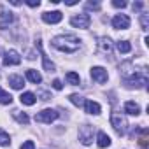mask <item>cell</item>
<instances>
[{
	"label": "cell",
	"instance_id": "6da1fadb",
	"mask_svg": "<svg viewBox=\"0 0 149 149\" xmlns=\"http://www.w3.org/2000/svg\"><path fill=\"white\" fill-rule=\"evenodd\" d=\"M53 46L61 53H76L81 47V40L76 35H58L53 39Z\"/></svg>",
	"mask_w": 149,
	"mask_h": 149
},
{
	"label": "cell",
	"instance_id": "7a4b0ae2",
	"mask_svg": "<svg viewBox=\"0 0 149 149\" xmlns=\"http://www.w3.org/2000/svg\"><path fill=\"white\" fill-rule=\"evenodd\" d=\"M125 83H126L130 88H144V86L147 84V72H146V68L135 70L128 79H125Z\"/></svg>",
	"mask_w": 149,
	"mask_h": 149
},
{
	"label": "cell",
	"instance_id": "3957f363",
	"mask_svg": "<svg viewBox=\"0 0 149 149\" xmlns=\"http://www.w3.org/2000/svg\"><path fill=\"white\" fill-rule=\"evenodd\" d=\"M111 125L114 126V130L119 133V135H125L126 133V130H128V121H126V118L123 116V114H119V112H112L111 114Z\"/></svg>",
	"mask_w": 149,
	"mask_h": 149
},
{
	"label": "cell",
	"instance_id": "277c9868",
	"mask_svg": "<svg viewBox=\"0 0 149 149\" xmlns=\"http://www.w3.org/2000/svg\"><path fill=\"white\" fill-rule=\"evenodd\" d=\"M93 135H95V128L91 125H83L79 128V140L84 144V146H90L93 142Z\"/></svg>",
	"mask_w": 149,
	"mask_h": 149
},
{
	"label": "cell",
	"instance_id": "5b68a950",
	"mask_svg": "<svg viewBox=\"0 0 149 149\" xmlns=\"http://www.w3.org/2000/svg\"><path fill=\"white\" fill-rule=\"evenodd\" d=\"M58 118V112L56 111H53V109H44V111H40V112H37L35 114V121H39V123H51V121H54Z\"/></svg>",
	"mask_w": 149,
	"mask_h": 149
},
{
	"label": "cell",
	"instance_id": "8992f818",
	"mask_svg": "<svg viewBox=\"0 0 149 149\" xmlns=\"http://www.w3.org/2000/svg\"><path fill=\"white\" fill-rule=\"evenodd\" d=\"M70 25L76 28H88L91 25V18H90V14H77L70 19Z\"/></svg>",
	"mask_w": 149,
	"mask_h": 149
},
{
	"label": "cell",
	"instance_id": "52a82bcc",
	"mask_svg": "<svg viewBox=\"0 0 149 149\" xmlns=\"http://www.w3.org/2000/svg\"><path fill=\"white\" fill-rule=\"evenodd\" d=\"M112 26L116 30H126V28H130V18L126 14H116L112 18Z\"/></svg>",
	"mask_w": 149,
	"mask_h": 149
},
{
	"label": "cell",
	"instance_id": "ba28073f",
	"mask_svg": "<svg viewBox=\"0 0 149 149\" xmlns=\"http://www.w3.org/2000/svg\"><path fill=\"white\" fill-rule=\"evenodd\" d=\"M91 77H93V81L104 84V83H107V77L109 76H107V70L104 67H93L91 68Z\"/></svg>",
	"mask_w": 149,
	"mask_h": 149
},
{
	"label": "cell",
	"instance_id": "9c48e42d",
	"mask_svg": "<svg viewBox=\"0 0 149 149\" xmlns=\"http://www.w3.org/2000/svg\"><path fill=\"white\" fill-rule=\"evenodd\" d=\"M19 63H21V56H19L18 51L11 49V51L6 53V56H4V65L6 67H9V65H19Z\"/></svg>",
	"mask_w": 149,
	"mask_h": 149
},
{
	"label": "cell",
	"instance_id": "30bf717a",
	"mask_svg": "<svg viewBox=\"0 0 149 149\" xmlns=\"http://www.w3.org/2000/svg\"><path fill=\"white\" fill-rule=\"evenodd\" d=\"M98 53L102 54H111L112 53V42L109 37H100L98 39Z\"/></svg>",
	"mask_w": 149,
	"mask_h": 149
},
{
	"label": "cell",
	"instance_id": "8fae6325",
	"mask_svg": "<svg viewBox=\"0 0 149 149\" xmlns=\"http://www.w3.org/2000/svg\"><path fill=\"white\" fill-rule=\"evenodd\" d=\"M61 18H63V14H61L60 11H53V13H44V14H42V19H44L46 23H49V25L60 23Z\"/></svg>",
	"mask_w": 149,
	"mask_h": 149
},
{
	"label": "cell",
	"instance_id": "7c38bea8",
	"mask_svg": "<svg viewBox=\"0 0 149 149\" xmlns=\"http://www.w3.org/2000/svg\"><path fill=\"white\" fill-rule=\"evenodd\" d=\"M37 49L40 51V56H42V63H44V68H46L47 72H54V63L47 60V56H46V53L42 51V42H40V40H37Z\"/></svg>",
	"mask_w": 149,
	"mask_h": 149
},
{
	"label": "cell",
	"instance_id": "4fadbf2b",
	"mask_svg": "<svg viewBox=\"0 0 149 149\" xmlns=\"http://www.w3.org/2000/svg\"><path fill=\"white\" fill-rule=\"evenodd\" d=\"M84 109H86V112L88 114H100V111H102V107H100V104H97V102H93V100H88V102H84Z\"/></svg>",
	"mask_w": 149,
	"mask_h": 149
},
{
	"label": "cell",
	"instance_id": "5bb4252c",
	"mask_svg": "<svg viewBox=\"0 0 149 149\" xmlns=\"http://www.w3.org/2000/svg\"><path fill=\"white\" fill-rule=\"evenodd\" d=\"M14 16L13 13H7V11H2V14H0V28H7L11 23H13Z\"/></svg>",
	"mask_w": 149,
	"mask_h": 149
},
{
	"label": "cell",
	"instance_id": "9a60e30c",
	"mask_svg": "<svg viewBox=\"0 0 149 149\" xmlns=\"http://www.w3.org/2000/svg\"><path fill=\"white\" fill-rule=\"evenodd\" d=\"M97 144H98V147H109L111 146V137L105 133V132H98V135H97Z\"/></svg>",
	"mask_w": 149,
	"mask_h": 149
},
{
	"label": "cell",
	"instance_id": "2e32d148",
	"mask_svg": "<svg viewBox=\"0 0 149 149\" xmlns=\"http://www.w3.org/2000/svg\"><path fill=\"white\" fill-rule=\"evenodd\" d=\"M9 84L14 88V90H21L23 86H25V79L21 77V76H9Z\"/></svg>",
	"mask_w": 149,
	"mask_h": 149
},
{
	"label": "cell",
	"instance_id": "e0dca14e",
	"mask_svg": "<svg viewBox=\"0 0 149 149\" xmlns=\"http://www.w3.org/2000/svg\"><path fill=\"white\" fill-rule=\"evenodd\" d=\"M125 112L126 114H132V116H139L140 114V107H139V104H135V102H126L125 104Z\"/></svg>",
	"mask_w": 149,
	"mask_h": 149
},
{
	"label": "cell",
	"instance_id": "ac0fdd59",
	"mask_svg": "<svg viewBox=\"0 0 149 149\" xmlns=\"http://www.w3.org/2000/svg\"><path fill=\"white\" fill-rule=\"evenodd\" d=\"M26 77H28V81H32L33 84H39V83L42 81V76H40L37 70H33V68H28V70H26Z\"/></svg>",
	"mask_w": 149,
	"mask_h": 149
},
{
	"label": "cell",
	"instance_id": "d6986e66",
	"mask_svg": "<svg viewBox=\"0 0 149 149\" xmlns=\"http://www.w3.org/2000/svg\"><path fill=\"white\" fill-rule=\"evenodd\" d=\"M19 100H21V104H25V105H33V104L37 102V98H35V95H33V93H30V91H26V93H23V95L19 97Z\"/></svg>",
	"mask_w": 149,
	"mask_h": 149
},
{
	"label": "cell",
	"instance_id": "ffe728a7",
	"mask_svg": "<svg viewBox=\"0 0 149 149\" xmlns=\"http://www.w3.org/2000/svg\"><path fill=\"white\" fill-rule=\"evenodd\" d=\"M13 116L16 118V121L19 125H28V121H30V118L26 116V112H21V111H13Z\"/></svg>",
	"mask_w": 149,
	"mask_h": 149
},
{
	"label": "cell",
	"instance_id": "44dd1931",
	"mask_svg": "<svg viewBox=\"0 0 149 149\" xmlns=\"http://www.w3.org/2000/svg\"><path fill=\"white\" fill-rule=\"evenodd\" d=\"M0 104H2V105H9V104H13V97H11V93H7V91L2 90V88H0Z\"/></svg>",
	"mask_w": 149,
	"mask_h": 149
},
{
	"label": "cell",
	"instance_id": "7402d4cb",
	"mask_svg": "<svg viewBox=\"0 0 149 149\" xmlns=\"http://www.w3.org/2000/svg\"><path fill=\"white\" fill-rule=\"evenodd\" d=\"M118 51L123 53V54H125V53H130V51H132L130 42H128V40H119V42H118Z\"/></svg>",
	"mask_w": 149,
	"mask_h": 149
},
{
	"label": "cell",
	"instance_id": "603a6c76",
	"mask_svg": "<svg viewBox=\"0 0 149 149\" xmlns=\"http://www.w3.org/2000/svg\"><path fill=\"white\" fill-rule=\"evenodd\" d=\"M67 81H68L70 84L76 86V84L81 83V77H79V74H76V72H68V74H67Z\"/></svg>",
	"mask_w": 149,
	"mask_h": 149
},
{
	"label": "cell",
	"instance_id": "cb8c5ba5",
	"mask_svg": "<svg viewBox=\"0 0 149 149\" xmlns=\"http://www.w3.org/2000/svg\"><path fill=\"white\" fill-rule=\"evenodd\" d=\"M74 105H77V107H83L84 105V98L81 97V95H70V98H68Z\"/></svg>",
	"mask_w": 149,
	"mask_h": 149
},
{
	"label": "cell",
	"instance_id": "d4e9b609",
	"mask_svg": "<svg viewBox=\"0 0 149 149\" xmlns=\"http://www.w3.org/2000/svg\"><path fill=\"white\" fill-rule=\"evenodd\" d=\"M9 144H11L9 133H6L4 130H0V146H9Z\"/></svg>",
	"mask_w": 149,
	"mask_h": 149
},
{
	"label": "cell",
	"instance_id": "484cf974",
	"mask_svg": "<svg viewBox=\"0 0 149 149\" xmlns=\"http://www.w3.org/2000/svg\"><path fill=\"white\" fill-rule=\"evenodd\" d=\"M140 23H142V30L147 32V14H142L140 16Z\"/></svg>",
	"mask_w": 149,
	"mask_h": 149
},
{
	"label": "cell",
	"instance_id": "4316f807",
	"mask_svg": "<svg viewBox=\"0 0 149 149\" xmlns=\"http://www.w3.org/2000/svg\"><path fill=\"white\" fill-rule=\"evenodd\" d=\"M19 149H35V144L32 142V140H26L25 144H21V147Z\"/></svg>",
	"mask_w": 149,
	"mask_h": 149
},
{
	"label": "cell",
	"instance_id": "83f0119b",
	"mask_svg": "<svg viewBox=\"0 0 149 149\" xmlns=\"http://www.w3.org/2000/svg\"><path fill=\"white\" fill-rule=\"evenodd\" d=\"M86 7H88V9H93V11H98V9H100V4H98V2H88Z\"/></svg>",
	"mask_w": 149,
	"mask_h": 149
},
{
	"label": "cell",
	"instance_id": "f1b7e54d",
	"mask_svg": "<svg viewBox=\"0 0 149 149\" xmlns=\"http://www.w3.org/2000/svg\"><path fill=\"white\" fill-rule=\"evenodd\" d=\"M53 88H54V90H61V88H63L61 81H60V79H54V81H53Z\"/></svg>",
	"mask_w": 149,
	"mask_h": 149
},
{
	"label": "cell",
	"instance_id": "f546056e",
	"mask_svg": "<svg viewBox=\"0 0 149 149\" xmlns=\"http://www.w3.org/2000/svg\"><path fill=\"white\" fill-rule=\"evenodd\" d=\"M112 6H114V7H121V9H123V7H126V2H123V0H121V2H119V0H114Z\"/></svg>",
	"mask_w": 149,
	"mask_h": 149
},
{
	"label": "cell",
	"instance_id": "4dcf8cb0",
	"mask_svg": "<svg viewBox=\"0 0 149 149\" xmlns=\"http://www.w3.org/2000/svg\"><path fill=\"white\" fill-rule=\"evenodd\" d=\"M132 7H133V11H140V9L144 7V4H142V2H135Z\"/></svg>",
	"mask_w": 149,
	"mask_h": 149
},
{
	"label": "cell",
	"instance_id": "1f68e13d",
	"mask_svg": "<svg viewBox=\"0 0 149 149\" xmlns=\"http://www.w3.org/2000/svg\"><path fill=\"white\" fill-rule=\"evenodd\" d=\"M30 7H39L40 6V2H39V0H30V2H26Z\"/></svg>",
	"mask_w": 149,
	"mask_h": 149
},
{
	"label": "cell",
	"instance_id": "d6a6232c",
	"mask_svg": "<svg viewBox=\"0 0 149 149\" xmlns=\"http://www.w3.org/2000/svg\"><path fill=\"white\" fill-rule=\"evenodd\" d=\"M39 95H40V97H42V100H49V98H51V95H49V93H47V91H40V93H39Z\"/></svg>",
	"mask_w": 149,
	"mask_h": 149
},
{
	"label": "cell",
	"instance_id": "836d02e7",
	"mask_svg": "<svg viewBox=\"0 0 149 149\" xmlns=\"http://www.w3.org/2000/svg\"><path fill=\"white\" fill-rule=\"evenodd\" d=\"M77 2H76V0H68V2H67V6H76Z\"/></svg>",
	"mask_w": 149,
	"mask_h": 149
}]
</instances>
